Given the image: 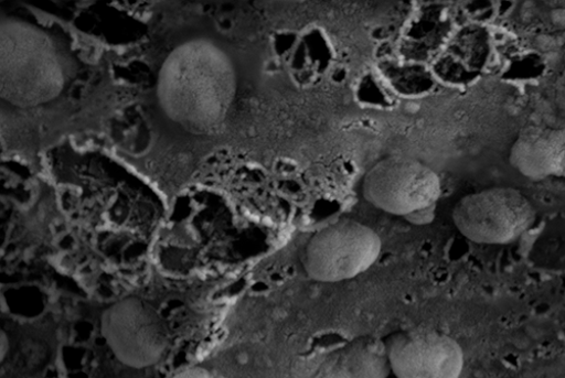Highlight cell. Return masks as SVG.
<instances>
[{
	"mask_svg": "<svg viewBox=\"0 0 565 378\" xmlns=\"http://www.w3.org/2000/svg\"><path fill=\"white\" fill-rule=\"evenodd\" d=\"M385 346L392 372L398 378H457L463 368L459 344L433 327L399 331Z\"/></svg>",
	"mask_w": 565,
	"mask_h": 378,
	"instance_id": "6",
	"label": "cell"
},
{
	"mask_svg": "<svg viewBox=\"0 0 565 378\" xmlns=\"http://www.w3.org/2000/svg\"><path fill=\"white\" fill-rule=\"evenodd\" d=\"M564 145L563 129L525 127L511 148L510 164L524 176L535 181L548 176H564Z\"/></svg>",
	"mask_w": 565,
	"mask_h": 378,
	"instance_id": "7",
	"label": "cell"
},
{
	"mask_svg": "<svg viewBox=\"0 0 565 378\" xmlns=\"http://www.w3.org/2000/svg\"><path fill=\"white\" fill-rule=\"evenodd\" d=\"M231 58L205 39L186 41L164 62L158 96L170 120L194 134L215 133L237 94Z\"/></svg>",
	"mask_w": 565,
	"mask_h": 378,
	"instance_id": "1",
	"label": "cell"
},
{
	"mask_svg": "<svg viewBox=\"0 0 565 378\" xmlns=\"http://www.w3.org/2000/svg\"><path fill=\"white\" fill-rule=\"evenodd\" d=\"M435 214L436 205L412 213L405 216V218L414 225H426L434 220Z\"/></svg>",
	"mask_w": 565,
	"mask_h": 378,
	"instance_id": "9",
	"label": "cell"
},
{
	"mask_svg": "<svg viewBox=\"0 0 565 378\" xmlns=\"http://www.w3.org/2000/svg\"><path fill=\"white\" fill-rule=\"evenodd\" d=\"M338 361L342 377H387L392 372L385 343L374 338L351 343Z\"/></svg>",
	"mask_w": 565,
	"mask_h": 378,
	"instance_id": "8",
	"label": "cell"
},
{
	"mask_svg": "<svg viewBox=\"0 0 565 378\" xmlns=\"http://www.w3.org/2000/svg\"><path fill=\"white\" fill-rule=\"evenodd\" d=\"M362 193L375 208L405 217L437 205L441 182L428 165L413 158L394 155L376 163L366 173Z\"/></svg>",
	"mask_w": 565,
	"mask_h": 378,
	"instance_id": "4",
	"label": "cell"
},
{
	"mask_svg": "<svg viewBox=\"0 0 565 378\" xmlns=\"http://www.w3.org/2000/svg\"><path fill=\"white\" fill-rule=\"evenodd\" d=\"M102 333L116 358L136 369L158 364L169 346L164 320L151 304L136 298L125 299L104 313Z\"/></svg>",
	"mask_w": 565,
	"mask_h": 378,
	"instance_id": "5",
	"label": "cell"
},
{
	"mask_svg": "<svg viewBox=\"0 0 565 378\" xmlns=\"http://www.w3.org/2000/svg\"><path fill=\"white\" fill-rule=\"evenodd\" d=\"M452 219L468 240L505 246L520 240L532 228L536 209L516 188L498 186L461 198Z\"/></svg>",
	"mask_w": 565,
	"mask_h": 378,
	"instance_id": "2",
	"label": "cell"
},
{
	"mask_svg": "<svg viewBox=\"0 0 565 378\" xmlns=\"http://www.w3.org/2000/svg\"><path fill=\"white\" fill-rule=\"evenodd\" d=\"M382 249L380 235L372 228L354 219H341L312 236L303 267L319 282L350 280L367 271Z\"/></svg>",
	"mask_w": 565,
	"mask_h": 378,
	"instance_id": "3",
	"label": "cell"
}]
</instances>
